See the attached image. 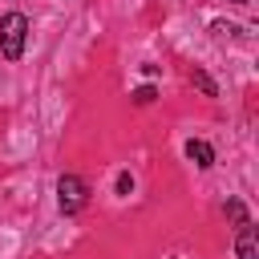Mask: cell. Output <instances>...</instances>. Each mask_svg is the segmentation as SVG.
Wrapping results in <instances>:
<instances>
[{
	"label": "cell",
	"instance_id": "obj_1",
	"mask_svg": "<svg viewBox=\"0 0 259 259\" xmlns=\"http://www.w3.org/2000/svg\"><path fill=\"white\" fill-rule=\"evenodd\" d=\"M24 40H28V16L24 12H4L0 16V53H4V61H20Z\"/></svg>",
	"mask_w": 259,
	"mask_h": 259
},
{
	"label": "cell",
	"instance_id": "obj_2",
	"mask_svg": "<svg viewBox=\"0 0 259 259\" xmlns=\"http://www.w3.org/2000/svg\"><path fill=\"white\" fill-rule=\"evenodd\" d=\"M57 202H61L65 214H77V210L89 202V186H85V178H77V174H61V182H57Z\"/></svg>",
	"mask_w": 259,
	"mask_h": 259
},
{
	"label": "cell",
	"instance_id": "obj_3",
	"mask_svg": "<svg viewBox=\"0 0 259 259\" xmlns=\"http://www.w3.org/2000/svg\"><path fill=\"white\" fill-rule=\"evenodd\" d=\"M235 251H239V259H259V231H255L251 223H243V227H239Z\"/></svg>",
	"mask_w": 259,
	"mask_h": 259
},
{
	"label": "cell",
	"instance_id": "obj_4",
	"mask_svg": "<svg viewBox=\"0 0 259 259\" xmlns=\"http://www.w3.org/2000/svg\"><path fill=\"white\" fill-rule=\"evenodd\" d=\"M186 158H190L198 170H210V166H214V150H210L202 138H190V142H186Z\"/></svg>",
	"mask_w": 259,
	"mask_h": 259
},
{
	"label": "cell",
	"instance_id": "obj_5",
	"mask_svg": "<svg viewBox=\"0 0 259 259\" xmlns=\"http://www.w3.org/2000/svg\"><path fill=\"white\" fill-rule=\"evenodd\" d=\"M190 81H194V85H198V89H202L206 97H214V81H210V77H206L202 69H194V73H190Z\"/></svg>",
	"mask_w": 259,
	"mask_h": 259
},
{
	"label": "cell",
	"instance_id": "obj_6",
	"mask_svg": "<svg viewBox=\"0 0 259 259\" xmlns=\"http://www.w3.org/2000/svg\"><path fill=\"white\" fill-rule=\"evenodd\" d=\"M130 97H134V101H138V105H150V101H154V97H158V93H154V85H142V89H134V93H130Z\"/></svg>",
	"mask_w": 259,
	"mask_h": 259
},
{
	"label": "cell",
	"instance_id": "obj_7",
	"mask_svg": "<svg viewBox=\"0 0 259 259\" xmlns=\"http://www.w3.org/2000/svg\"><path fill=\"white\" fill-rule=\"evenodd\" d=\"M227 214H231V219H235L239 227L247 223V210H243V202H239V198H231V202H227Z\"/></svg>",
	"mask_w": 259,
	"mask_h": 259
},
{
	"label": "cell",
	"instance_id": "obj_8",
	"mask_svg": "<svg viewBox=\"0 0 259 259\" xmlns=\"http://www.w3.org/2000/svg\"><path fill=\"white\" fill-rule=\"evenodd\" d=\"M130 186H134V178H130V174H121V178H117V190H121V194H130Z\"/></svg>",
	"mask_w": 259,
	"mask_h": 259
},
{
	"label": "cell",
	"instance_id": "obj_9",
	"mask_svg": "<svg viewBox=\"0 0 259 259\" xmlns=\"http://www.w3.org/2000/svg\"><path fill=\"white\" fill-rule=\"evenodd\" d=\"M235 4H251V0H235Z\"/></svg>",
	"mask_w": 259,
	"mask_h": 259
}]
</instances>
